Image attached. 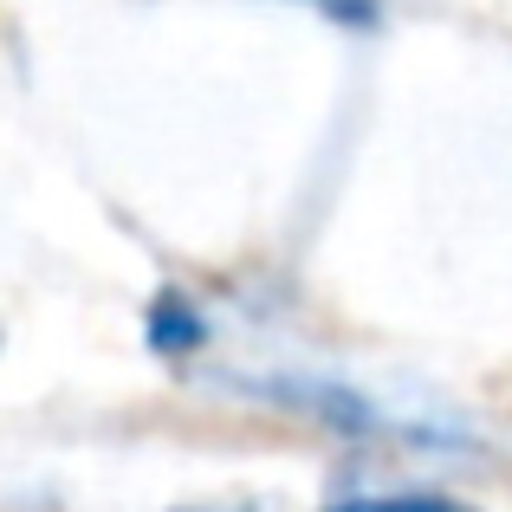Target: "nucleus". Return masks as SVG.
<instances>
[{
	"mask_svg": "<svg viewBox=\"0 0 512 512\" xmlns=\"http://www.w3.org/2000/svg\"><path fill=\"white\" fill-rule=\"evenodd\" d=\"M221 383L234 396H247L253 409L312 422L338 441H357V448H409V454H467L474 448V428L454 422V415H396L370 389L344 383V376H325V370H227Z\"/></svg>",
	"mask_w": 512,
	"mask_h": 512,
	"instance_id": "f257e3e1",
	"label": "nucleus"
},
{
	"mask_svg": "<svg viewBox=\"0 0 512 512\" xmlns=\"http://www.w3.org/2000/svg\"><path fill=\"white\" fill-rule=\"evenodd\" d=\"M214 312L195 299L188 286H156L150 305H143V344L156 350L163 363H195L214 350Z\"/></svg>",
	"mask_w": 512,
	"mask_h": 512,
	"instance_id": "f03ea898",
	"label": "nucleus"
},
{
	"mask_svg": "<svg viewBox=\"0 0 512 512\" xmlns=\"http://www.w3.org/2000/svg\"><path fill=\"white\" fill-rule=\"evenodd\" d=\"M318 512H480L435 487H338Z\"/></svg>",
	"mask_w": 512,
	"mask_h": 512,
	"instance_id": "7ed1b4c3",
	"label": "nucleus"
},
{
	"mask_svg": "<svg viewBox=\"0 0 512 512\" xmlns=\"http://www.w3.org/2000/svg\"><path fill=\"white\" fill-rule=\"evenodd\" d=\"M305 7H318L338 26H376V0H305Z\"/></svg>",
	"mask_w": 512,
	"mask_h": 512,
	"instance_id": "20e7f679",
	"label": "nucleus"
},
{
	"mask_svg": "<svg viewBox=\"0 0 512 512\" xmlns=\"http://www.w3.org/2000/svg\"><path fill=\"white\" fill-rule=\"evenodd\" d=\"M182 512H266V506H182Z\"/></svg>",
	"mask_w": 512,
	"mask_h": 512,
	"instance_id": "39448f33",
	"label": "nucleus"
}]
</instances>
